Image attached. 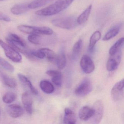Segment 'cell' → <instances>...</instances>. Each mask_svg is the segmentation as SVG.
Masks as SVG:
<instances>
[{"label":"cell","instance_id":"1","mask_svg":"<svg viewBox=\"0 0 124 124\" xmlns=\"http://www.w3.org/2000/svg\"><path fill=\"white\" fill-rule=\"evenodd\" d=\"M74 0H58L53 4L35 12L36 15L41 16H51L61 13L68 8Z\"/></svg>","mask_w":124,"mask_h":124},{"label":"cell","instance_id":"2","mask_svg":"<svg viewBox=\"0 0 124 124\" xmlns=\"http://www.w3.org/2000/svg\"><path fill=\"white\" fill-rule=\"evenodd\" d=\"M6 40L10 46L18 52L24 54L27 58H29L30 54L26 49V44L20 37L14 34H10L6 38Z\"/></svg>","mask_w":124,"mask_h":124},{"label":"cell","instance_id":"3","mask_svg":"<svg viewBox=\"0 0 124 124\" xmlns=\"http://www.w3.org/2000/svg\"><path fill=\"white\" fill-rule=\"evenodd\" d=\"M18 29L22 32L30 34L50 35L53 34L52 29L47 27H34L21 25L18 27Z\"/></svg>","mask_w":124,"mask_h":124},{"label":"cell","instance_id":"4","mask_svg":"<svg viewBox=\"0 0 124 124\" xmlns=\"http://www.w3.org/2000/svg\"><path fill=\"white\" fill-rule=\"evenodd\" d=\"M0 46L4 50L6 56L9 59L15 63L21 62L22 58L21 55L16 50L13 48L8 44L0 39Z\"/></svg>","mask_w":124,"mask_h":124},{"label":"cell","instance_id":"5","mask_svg":"<svg viewBox=\"0 0 124 124\" xmlns=\"http://www.w3.org/2000/svg\"><path fill=\"white\" fill-rule=\"evenodd\" d=\"M51 23L56 27L67 30L74 28L78 24L77 19L70 17L55 19L51 21Z\"/></svg>","mask_w":124,"mask_h":124},{"label":"cell","instance_id":"6","mask_svg":"<svg viewBox=\"0 0 124 124\" xmlns=\"http://www.w3.org/2000/svg\"><path fill=\"white\" fill-rule=\"evenodd\" d=\"M93 90L92 83L88 78H85L77 87L75 91L76 95L83 97L89 94Z\"/></svg>","mask_w":124,"mask_h":124},{"label":"cell","instance_id":"7","mask_svg":"<svg viewBox=\"0 0 124 124\" xmlns=\"http://www.w3.org/2000/svg\"><path fill=\"white\" fill-rule=\"evenodd\" d=\"M111 95L113 101L117 102L121 101L124 97V79L117 82L111 91Z\"/></svg>","mask_w":124,"mask_h":124},{"label":"cell","instance_id":"8","mask_svg":"<svg viewBox=\"0 0 124 124\" xmlns=\"http://www.w3.org/2000/svg\"><path fill=\"white\" fill-rule=\"evenodd\" d=\"M94 114L92 118L93 123L98 124L101 121L104 112V105L103 101L99 100L95 101L93 107Z\"/></svg>","mask_w":124,"mask_h":124},{"label":"cell","instance_id":"9","mask_svg":"<svg viewBox=\"0 0 124 124\" xmlns=\"http://www.w3.org/2000/svg\"><path fill=\"white\" fill-rule=\"evenodd\" d=\"M81 69L85 74H90L94 71L95 66L91 58L87 55H84L80 61Z\"/></svg>","mask_w":124,"mask_h":124},{"label":"cell","instance_id":"10","mask_svg":"<svg viewBox=\"0 0 124 124\" xmlns=\"http://www.w3.org/2000/svg\"><path fill=\"white\" fill-rule=\"evenodd\" d=\"M6 109L8 114L13 118L20 117L24 113L23 108L18 104H12L8 105L6 107Z\"/></svg>","mask_w":124,"mask_h":124},{"label":"cell","instance_id":"11","mask_svg":"<svg viewBox=\"0 0 124 124\" xmlns=\"http://www.w3.org/2000/svg\"><path fill=\"white\" fill-rule=\"evenodd\" d=\"M94 114V111L93 107L87 106H84L80 109L79 112V117L81 120L85 121L93 117Z\"/></svg>","mask_w":124,"mask_h":124},{"label":"cell","instance_id":"12","mask_svg":"<svg viewBox=\"0 0 124 124\" xmlns=\"http://www.w3.org/2000/svg\"><path fill=\"white\" fill-rule=\"evenodd\" d=\"M46 74L52 77L53 83L56 86L60 87L62 84V75L59 71L50 70L46 72Z\"/></svg>","mask_w":124,"mask_h":124},{"label":"cell","instance_id":"13","mask_svg":"<svg viewBox=\"0 0 124 124\" xmlns=\"http://www.w3.org/2000/svg\"><path fill=\"white\" fill-rule=\"evenodd\" d=\"M22 101L26 111L31 114L32 112L33 101L31 96L28 93H23L22 96Z\"/></svg>","mask_w":124,"mask_h":124},{"label":"cell","instance_id":"14","mask_svg":"<svg viewBox=\"0 0 124 124\" xmlns=\"http://www.w3.org/2000/svg\"><path fill=\"white\" fill-rule=\"evenodd\" d=\"M17 76L20 81L26 87H27L33 94L35 95L38 94L37 90L33 86L31 81L21 73H18Z\"/></svg>","mask_w":124,"mask_h":124},{"label":"cell","instance_id":"15","mask_svg":"<svg viewBox=\"0 0 124 124\" xmlns=\"http://www.w3.org/2000/svg\"><path fill=\"white\" fill-rule=\"evenodd\" d=\"M76 116L74 112L69 108L64 109V115L63 122L65 124H74L76 123Z\"/></svg>","mask_w":124,"mask_h":124},{"label":"cell","instance_id":"16","mask_svg":"<svg viewBox=\"0 0 124 124\" xmlns=\"http://www.w3.org/2000/svg\"><path fill=\"white\" fill-rule=\"evenodd\" d=\"M121 60L120 55H117L116 59L113 58L109 59L107 63V69L109 71H112L117 69Z\"/></svg>","mask_w":124,"mask_h":124},{"label":"cell","instance_id":"17","mask_svg":"<svg viewBox=\"0 0 124 124\" xmlns=\"http://www.w3.org/2000/svg\"><path fill=\"white\" fill-rule=\"evenodd\" d=\"M29 9L28 4L21 3L15 5L11 8V11L14 15H20L26 13Z\"/></svg>","mask_w":124,"mask_h":124},{"label":"cell","instance_id":"18","mask_svg":"<svg viewBox=\"0 0 124 124\" xmlns=\"http://www.w3.org/2000/svg\"><path fill=\"white\" fill-rule=\"evenodd\" d=\"M92 5H90L83 13L78 17L77 22L78 24H83L87 21L92 10Z\"/></svg>","mask_w":124,"mask_h":124},{"label":"cell","instance_id":"19","mask_svg":"<svg viewBox=\"0 0 124 124\" xmlns=\"http://www.w3.org/2000/svg\"><path fill=\"white\" fill-rule=\"evenodd\" d=\"M101 34L99 31H97L93 32L90 39V43L88 47V50L92 52L94 49L96 43L101 39Z\"/></svg>","mask_w":124,"mask_h":124},{"label":"cell","instance_id":"20","mask_svg":"<svg viewBox=\"0 0 124 124\" xmlns=\"http://www.w3.org/2000/svg\"><path fill=\"white\" fill-rule=\"evenodd\" d=\"M40 87L45 93L50 94L53 93L54 88L53 84L47 80H42L40 83Z\"/></svg>","mask_w":124,"mask_h":124},{"label":"cell","instance_id":"21","mask_svg":"<svg viewBox=\"0 0 124 124\" xmlns=\"http://www.w3.org/2000/svg\"><path fill=\"white\" fill-rule=\"evenodd\" d=\"M124 39L122 38L117 40L110 48L109 50V54L111 56H114L118 53L124 43Z\"/></svg>","mask_w":124,"mask_h":124},{"label":"cell","instance_id":"22","mask_svg":"<svg viewBox=\"0 0 124 124\" xmlns=\"http://www.w3.org/2000/svg\"><path fill=\"white\" fill-rule=\"evenodd\" d=\"M120 27L121 25H116L113 27L106 33L103 38V40L107 41L116 36L120 30Z\"/></svg>","mask_w":124,"mask_h":124},{"label":"cell","instance_id":"23","mask_svg":"<svg viewBox=\"0 0 124 124\" xmlns=\"http://www.w3.org/2000/svg\"><path fill=\"white\" fill-rule=\"evenodd\" d=\"M40 50L43 53L47 61L51 63H55L57 55L54 51L47 48H42Z\"/></svg>","mask_w":124,"mask_h":124},{"label":"cell","instance_id":"24","mask_svg":"<svg viewBox=\"0 0 124 124\" xmlns=\"http://www.w3.org/2000/svg\"><path fill=\"white\" fill-rule=\"evenodd\" d=\"M55 63L59 69H63L65 68L66 65V58L63 52H61L57 55Z\"/></svg>","mask_w":124,"mask_h":124},{"label":"cell","instance_id":"25","mask_svg":"<svg viewBox=\"0 0 124 124\" xmlns=\"http://www.w3.org/2000/svg\"><path fill=\"white\" fill-rule=\"evenodd\" d=\"M1 78L3 82L8 87L14 88L17 86V82L14 78L4 74L1 75Z\"/></svg>","mask_w":124,"mask_h":124},{"label":"cell","instance_id":"26","mask_svg":"<svg viewBox=\"0 0 124 124\" xmlns=\"http://www.w3.org/2000/svg\"><path fill=\"white\" fill-rule=\"evenodd\" d=\"M53 0H34L28 4L29 9H35L46 5Z\"/></svg>","mask_w":124,"mask_h":124},{"label":"cell","instance_id":"27","mask_svg":"<svg viewBox=\"0 0 124 124\" xmlns=\"http://www.w3.org/2000/svg\"><path fill=\"white\" fill-rule=\"evenodd\" d=\"M17 98V95L15 93L8 92L3 96L2 100L4 103L10 104L13 102Z\"/></svg>","mask_w":124,"mask_h":124},{"label":"cell","instance_id":"28","mask_svg":"<svg viewBox=\"0 0 124 124\" xmlns=\"http://www.w3.org/2000/svg\"><path fill=\"white\" fill-rule=\"evenodd\" d=\"M83 41L79 39L74 45L72 48V52L74 55L78 56L81 52L83 47Z\"/></svg>","mask_w":124,"mask_h":124},{"label":"cell","instance_id":"29","mask_svg":"<svg viewBox=\"0 0 124 124\" xmlns=\"http://www.w3.org/2000/svg\"><path fill=\"white\" fill-rule=\"evenodd\" d=\"M0 64L6 70L10 72L14 71L15 69L13 65L3 58L0 57Z\"/></svg>","mask_w":124,"mask_h":124},{"label":"cell","instance_id":"30","mask_svg":"<svg viewBox=\"0 0 124 124\" xmlns=\"http://www.w3.org/2000/svg\"><path fill=\"white\" fill-rule=\"evenodd\" d=\"M28 40L30 42L35 45H38L40 42V35L30 34L28 37Z\"/></svg>","mask_w":124,"mask_h":124},{"label":"cell","instance_id":"31","mask_svg":"<svg viewBox=\"0 0 124 124\" xmlns=\"http://www.w3.org/2000/svg\"><path fill=\"white\" fill-rule=\"evenodd\" d=\"M30 53L34 57V56L40 59H43L45 58V55L40 50L38 51H30Z\"/></svg>","mask_w":124,"mask_h":124},{"label":"cell","instance_id":"32","mask_svg":"<svg viewBox=\"0 0 124 124\" xmlns=\"http://www.w3.org/2000/svg\"><path fill=\"white\" fill-rule=\"evenodd\" d=\"M0 20L9 22L11 20L10 18L6 14L0 12Z\"/></svg>","mask_w":124,"mask_h":124},{"label":"cell","instance_id":"33","mask_svg":"<svg viewBox=\"0 0 124 124\" xmlns=\"http://www.w3.org/2000/svg\"><path fill=\"white\" fill-rule=\"evenodd\" d=\"M5 0H0V1H5Z\"/></svg>","mask_w":124,"mask_h":124},{"label":"cell","instance_id":"34","mask_svg":"<svg viewBox=\"0 0 124 124\" xmlns=\"http://www.w3.org/2000/svg\"></svg>","mask_w":124,"mask_h":124}]
</instances>
